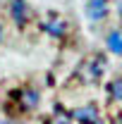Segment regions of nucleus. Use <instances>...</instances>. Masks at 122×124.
<instances>
[{
	"mask_svg": "<svg viewBox=\"0 0 122 124\" xmlns=\"http://www.w3.org/2000/svg\"><path fill=\"white\" fill-rule=\"evenodd\" d=\"M74 119L79 124H101V117H98V110L93 105H84V108L74 110Z\"/></svg>",
	"mask_w": 122,
	"mask_h": 124,
	"instance_id": "2",
	"label": "nucleus"
},
{
	"mask_svg": "<svg viewBox=\"0 0 122 124\" xmlns=\"http://www.w3.org/2000/svg\"><path fill=\"white\" fill-rule=\"evenodd\" d=\"M108 10H110L108 0H86V7H84V12L91 22H103L108 17Z\"/></svg>",
	"mask_w": 122,
	"mask_h": 124,
	"instance_id": "1",
	"label": "nucleus"
},
{
	"mask_svg": "<svg viewBox=\"0 0 122 124\" xmlns=\"http://www.w3.org/2000/svg\"><path fill=\"white\" fill-rule=\"evenodd\" d=\"M43 29H46L50 36L60 38L62 33H65V22H62V19H58V17H53V19H48L46 24H43Z\"/></svg>",
	"mask_w": 122,
	"mask_h": 124,
	"instance_id": "5",
	"label": "nucleus"
},
{
	"mask_svg": "<svg viewBox=\"0 0 122 124\" xmlns=\"http://www.w3.org/2000/svg\"><path fill=\"white\" fill-rule=\"evenodd\" d=\"M38 100H41V95H38L36 88H24L19 93V103H22V108H26V110H34L38 105Z\"/></svg>",
	"mask_w": 122,
	"mask_h": 124,
	"instance_id": "4",
	"label": "nucleus"
},
{
	"mask_svg": "<svg viewBox=\"0 0 122 124\" xmlns=\"http://www.w3.org/2000/svg\"><path fill=\"white\" fill-rule=\"evenodd\" d=\"M2 33H5V31H2V24H0V41H2Z\"/></svg>",
	"mask_w": 122,
	"mask_h": 124,
	"instance_id": "9",
	"label": "nucleus"
},
{
	"mask_svg": "<svg viewBox=\"0 0 122 124\" xmlns=\"http://www.w3.org/2000/svg\"><path fill=\"white\" fill-rule=\"evenodd\" d=\"M0 124H17V122H12V119H2Z\"/></svg>",
	"mask_w": 122,
	"mask_h": 124,
	"instance_id": "8",
	"label": "nucleus"
},
{
	"mask_svg": "<svg viewBox=\"0 0 122 124\" xmlns=\"http://www.w3.org/2000/svg\"><path fill=\"white\" fill-rule=\"evenodd\" d=\"M10 15L15 19V24H24L26 22V17H29V5H26V0H12L10 2Z\"/></svg>",
	"mask_w": 122,
	"mask_h": 124,
	"instance_id": "3",
	"label": "nucleus"
},
{
	"mask_svg": "<svg viewBox=\"0 0 122 124\" xmlns=\"http://www.w3.org/2000/svg\"><path fill=\"white\" fill-rule=\"evenodd\" d=\"M120 10H122V7H120Z\"/></svg>",
	"mask_w": 122,
	"mask_h": 124,
	"instance_id": "10",
	"label": "nucleus"
},
{
	"mask_svg": "<svg viewBox=\"0 0 122 124\" xmlns=\"http://www.w3.org/2000/svg\"><path fill=\"white\" fill-rule=\"evenodd\" d=\"M108 50L115 53V55H122V33L113 31V33L108 36Z\"/></svg>",
	"mask_w": 122,
	"mask_h": 124,
	"instance_id": "6",
	"label": "nucleus"
},
{
	"mask_svg": "<svg viewBox=\"0 0 122 124\" xmlns=\"http://www.w3.org/2000/svg\"><path fill=\"white\" fill-rule=\"evenodd\" d=\"M110 93H113L115 100H122V79H115V81L110 84Z\"/></svg>",
	"mask_w": 122,
	"mask_h": 124,
	"instance_id": "7",
	"label": "nucleus"
}]
</instances>
